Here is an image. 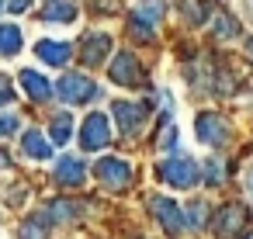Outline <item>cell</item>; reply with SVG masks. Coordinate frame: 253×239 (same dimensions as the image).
Segmentation results:
<instances>
[{"mask_svg": "<svg viewBox=\"0 0 253 239\" xmlns=\"http://www.w3.org/2000/svg\"><path fill=\"white\" fill-rule=\"evenodd\" d=\"M18 83H21V90L28 94V101H35V104H42V101H49V97L56 94L52 80L42 77L39 70H21V73H18Z\"/></svg>", "mask_w": 253, "mask_h": 239, "instance_id": "obj_11", "label": "cell"}, {"mask_svg": "<svg viewBox=\"0 0 253 239\" xmlns=\"http://www.w3.org/2000/svg\"><path fill=\"white\" fill-rule=\"evenodd\" d=\"M4 7H7V0H0V11H4Z\"/></svg>", "mask_w": 253, "mask_h": 239, "instance_id": "obj_32", "label": "cell"}, {"mask_svg": "<svg viewBox=\"0 0 253 239\" xmlns=\"http://www.w3.org/2000/svg\"><path fill=\"white\" fill-rule=\"evenodd\" d=\"M52 180L59 187H80L87 180V163L80 156H59L56 159V170H52Z\"/></svg>", "mask_w": 253, "mask_h": 239, "instance_id": "obj_10", "label": "cell"}, {"mask_svg": "<svg viewBox=\"0 0 253 239\" xmlns=\"http://www.w3.org/2000/svg\"><path fill=\"white\" fill-rule=\"evenodd\" d=\"M108 77H111V83H118V87H139V83L146 80V77H142V63H139V56L128 52V49H122V52L111 59Z\"/></svg>", "mask_w": 253, "mask_h": 239, "instance_id": "obj_6", "label": "cell"}, {"mask_svg": "<svg viewBox=\"0 0 253 239\" xmlns=\"http://www.w3.org/2000/svg\"><path fill=\"white\" fill-rule=\"evenodd\" d=\"M218 180H225V163L222 159H208V173H205V184L215 187Z\"/></svg>", "mask_w": 253, "mask_h": 239, "instance_id": "obj_25", "label": "cell"}, {"mask_svg": "<svg viewBox=\"0 0 253 239\" xmlns=\"http://www.w3.org/2000/svg\"><path fill=\"white\" fill-rule=\"evenodd\" d=\"M70 139H73V115H70V111L52 115V125H49V142H52V146H66Z\"/></svg>", "mask_w": 253, "mask_h": 239, "instance_id": "obj_16", "label": "cell"}, {"mask_svg": "<svg viewBox=\"0 0 253 239\" xmlns=\"http://www.w3.org/2000/svg\"><path fill=\"white\" fill-rule=\"evenodd\" d=\"M135 18L149 21V25H160L167 18V0H135Z\"/></svg>", "mask_w": 253, "mask_h": 239, "instance_id": "obj_18", "label": "cell"}, {"mask_svg": "<svg viewBox=\"0 0 253 239\" xmlns=\"http://www.w3.org/2000/svg\"><path fill=\"white\" fill-rule=\"evenodd\" d=\"M211 32H215V39H236L239 35V25H236L232 14H218L215 25H211Z\"/></svg>", "mask_w": 253, "mask_h": 239, "instance_id": "obj_21", "label": "cell"}, {"mask_svg": "<svg viewBox=\"0 0 253 239\" xmlns=\"http://www.w3.org/2000/svg\"><path fill=\"white\" fill-rule=\"evenodd\" d=\"M11 101H14V87H11L7 77H0V108H7Z\"/></svg>", "mask_w": 253, "mask_h": 239, "instance_id": "obj_26", "label": "cell"}, {"mask_svg": "<svg viewBox=\"0 0 253 239\" xmlns=\"http://www.w3.org/2000/svg\"><path fill=\"white\" fill-rule=\"evenodd\" d=\"M49 222H52V218H49L45 211H39V215H32L28 222H21V229H18V232H21V239H45Z\"/></svg>", "mask_w": 253, "mask_h": 239, "instance_id": "obj_19", "label": "cell"}, {"mask_svg": "<svg viewBox=\"0 0 253 239\" xmlns=\"http://www.w3.org/2000/svg\"><path fill=\"white\" fill-rule=\"evenodd\" d=\"M32 4H35V0H7V11L25 14V11H32Z\"/></svg>", "mask_w": 253, "mask_h": 239, "instance_id": "obj_28", "label": "cell"}, {"mask_svg": "<svg viewBox=\"0 0 253 239\" xmlns=\"http://www.w3.org/2000/svg\"><path fill=\"white\" fill-rule=\"evenodd\" d=\"M18 128H21V118L14 111H0V139H11Z\"/></svg>", "mask_w": 253, "mask_h": 239, "instance_id": "obj_24", "label": "cell"}, {"mask_svg": "<svg viewBox=\"0 0 253 239\" xmlns=\"http://www.w3.org/2000/svg\"><path fill=\"white\" fill-rule=\"evenodd\" d=\"M52 87H56V97L63 104H90V101L101 97V87L84 73H63Z\"/></svg>", "mask_w": 253, "mask_h": 239, "instance_id": "obj_2", "label": "cell"}, {"mask_svg": "<svg viewBox=\"0 0 253 239\" xmlns=\"http://www.w3.org/2000/svg\"><path fill=\"white\" fill-rule=\"evenodd\" d=\"M35 56L45 66H66L73 59V45L70 42H56V39H39L35 42Z\"/></svg>", "mask_w": 253, "mask_h": 239, "instance_id": "obj_12", "label": "cell"}, {"mask_svg": "<svg viewBox=\"0 0 253 239\" xmlns=\"http://www.w3.org/2000/svg\"><path fill=\"white\" fill-rule=\"evenodd\" d=\"M246 239H253V232H250V236H246Z\"/></svg>", "mask_w": 253, "mask_h": 239, "instance_id": "obj_33", "label": "cell"}, {"mask_svg": "<svg viewBox=\"0 0 253 239\" xmlns=\"http://www.w3.org/2000/svg\"><path fill=\"white\" fill-rule=\"evenodd\" d=\"M194 139L201 146H225L232 139V128H229V121L218 111H198V118H194Z\"/></svg>", "mask_w": 253, "mask_h": 239, "instance_id": "obj_4", "label": "cell"}, {"mask_svg": "<svg viewBox=\"0 0 253 239\" xmlns=\"http://www.w3.org/2000/svg\"><path fill=\"white\" fill-rule=\"evenodd\" d=\"M25 49V35L18 25H0V59H14Z\"/></svg>", "mask_w": 253, "mask_h": 239, "instance_id": "obj_15", "label": "cell"}, {"mask_svg": "<svg viewBox=\"0 0 253 239\" xmlns=\"http://www.w3.org/2000/svg\"><path fill=\"white\" fill-rule=\"evenodd\" d=\"M80 211H84V204H80V201H63V198H59V201H52V204L45 208V215H49L52 222H66V218H77Z\"/></svg>", "mask_w": 253, "mask_h": 239, "instance_id": "obj_20", "label": "cell"}, {"mask_svg": "<svg viewBox=\"0 0 253 239\" xmlns=\"http://www.w3.org/2000/svg\"><path fill=\"white\" fill-rule=\"evenodd\" d=\"M153 104L149 101H111V118L122 135H139L149 121Z\"/></svg>", "mask_w": 253, "mask_h": 239, "instance_id": "obj_3", "label": "cell"}, {"mask_svg": "<svg viewBox=\"0 0 253 239\" xmlns=\"http://www.w3.org/2000/svg\"><path fill=\"white\" fill-rule=\"evenodd\" d=\"M246 194L253 198V166H246Z\"/></svg>", "mask_w": 253, "mask_h": 239, "instance_id": "obj_29", "label": "cell"}, {"mask_svg": "<svg viewBox=\"0 0 253 239\" xmlns=\"http://www.w3.org/2000/svg\"><path fill=\"white\" fill-rule=\"evenodd\" d=\"M177 146V128L170 125V128H163V135H160V149L167 153V149H173Z\"/></svg>", "mask_w": 253, "mask_h": 239, "instance_id": "obj_27", "label": "cell"}, {"mask_svg": "<svg viewBox=\"0 0 253 239\" xmlns=\"http://www.w3.org/2000/svg\"><path fill=\"white\" fill-rule=\"evenodd\" d=\"M4 166H7V153H4V149H0V170H4Z\"/></svg>", "mask_w": 253, "mask_h": 239, "instance_id": "obj_30", "label": "cell"}, {"mask_svg": "<svg viewBox=\"0 0 253 239\" xmlns=\"http://www.w3.org/2000/svg\"><path fill=\"white\" fill-rule=\"evenodd\" d=\"M45 25H73L77 21V4L73 0H49L45 11H42Z\"/></svg>", "mask_w": 253, "mask_h": 239, "instance_id": "obj_14", "label": "cell"}, {"mask_svg": "<svg viewBox=\"0 0 253 239\" xmlns=\"http://www.w3.org/2000/svg\"><path fill=\"white\" fill-rule=\"evenodd\" d=\"M128 32H132V39H139V42H153L156 39V25H149V21H142V18H128Z\"/></svg>", "mask_w": 253, "mask_h": 239, "instance_id": "obj_22", "label": "cell"}, {"mask_svg": "<svg viewBox=\"0 0 253 239\" xmlns=\"http://www.w3.org/2000/svg\"><path fill=\"white\" fill-rule=\"evenodd\" d=\"M94 173H97V180H101L104 187H111V191H122V187H128V180H132V166H128L122 156H101L97 166H94Z\"/></svg>", "mask_w": 253, "mask_h": 239, "instance_id": "obj_7", "label": "cell"}, {"mask_svg": "<svg viewBox=\"0 0 253 239\" xmlns=\"http://www.w3.org/2000/svg\"><path fill=\"white\" fill-rule=\"evenodd\" d=\"M111 142V118L104 115V111H90L87 118H84V125H80V146L87 149V153H97V149H104Z\"/></svg>", "mask_w": 253, "mask_h": 239, "instance_id": "obj_5", "label": "cell"}, {"mask_svg": "<svg viewBox=\"0 0 253 239\" xmlns=\"http://www.w3.org/2000/svg\"><path fill=\"white\" fill-rule=\"evenodd\" d=\"M239 225H243V208H239V204L218 208V218H215V232H218V236H232Z\"/></svg>", "mask_w": 253, "mask_h": 239, "instance_id": "obj_17", "label": "cell"}, {"mask_svg": "<svg viewBox=\"0 0 253 239\" xmlns=\"http://www.w3.org/2000/svg\"><path fill=\"white\" fill-rule=\"evenodd\" d=\"M156 173H160V180H163L167 187H173V191H191V187L201 180V166H198V159L180 156V153L163 156L160 166H156Z\"/></svg>", "mask_w": 253, "mask_h": 239, "instance_id": "obj_1", "label": "cell"}, {"mask_svg": "<svg viewBox=\"0 0 253 239\" xmlns=\"http://www.w3.org/2000/svg\"><path fill=\"white\" fill-rule=\"evenodd\" d=\"M205 211H208L205 201H191V204L184 208V222L194 225V229H201V225H205Z\"/></svg>", "mask_w": 253, "mask_h": 239, "instance_id": "obj_23", "label": "cell"}, {"mask_svg": "<svg viewBox=\"0 0 253 239\" xmlns=\"http://www.w3.org/2000/svg\"><path fill=\"white\" fill-rule=\"evenodd\" d=\"M111 35L108 32H90V35H84V42H80V59H84V66H101L104 59H108V52H111Z\"/></svg>", "mask_w": 253, "mask_h": 239, "instance_id": "obj_9", "label": "cell"}, {"mask_svg": "<svg viewBox=\"0 0 253 239\" xmlns=\"http://www.w3.org/2000/svg\"><path fill=\"white\" fill-rule=\"evenodd\" d=\"M149 211L156 215V222L170 232V236H177V232H184V215H180V208H177V201H170L167 194H153L149 198Z\"/></svg>", "mask_w": 253, "mask_h": 239, "instance_id": "obj_8", "label": "cell"}, {"mask_svg": "<svg viewBox=\"0 0 253 239\" xmlns=\"http://www.w3.org/2000/svg\"><path fill=\"white\" fill-rule=\"evenodd\" d=\"M246 49H250V56H253V39H250V42H246Z\"/></svg>", "mask_w": 253, "mask_h": 239, "instance_id": "obj_31", "label": "cell"}, {"mask_svg": "<svg viewBox=\"0 0 253 239\" xmlns=\"http://www.w3.org/2000/svg\"><path fill=\"white\" fill-rule=\"evenodd\" d=\"M21 153H25L28 159H35V163H45V159L52 156V142H49L39 128H28V132L21 135Z\"/></svg>", "mask_w": 253, "mask_h": 239, "instance_id": "obj_13", "label": "cell"}]
</instances>
